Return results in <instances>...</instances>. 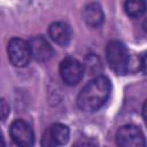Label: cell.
<instances>
[{"instance_id": "3", "label": "cell", "mask_w": 147, "mask_h": 147, "mask_svg": "<svg viewBox=\"0 0 147 147\" xmlns=\"http://www.w3.org/2000/svg\"><path fill=\"white\" fill-rule=\"evenodd\" d=\"M116 144L118 147H146L142 131L132 124L118 129L116 133Z\"/></svg>"}, {"instance_id": "8", "label": "cell", "mask_w": 147, "mask_h": 147, "mask_svg": "<svg viewBox=\"0 0 147 147\" xmlns=\"http://www.w3.org/2000/svg\"><path fill=\"white\" fill-rule=\"evenodd\" d=\"M28 44L30 47L31 57H34L37 61H40V62L48 61L54 54L52 46L42 36L32 37Z\"/></svg>"}, {"instance_id": "13", "label": "cell", "mask_w": 147, "mask_h": 147, "mask_svg": "<svg viewBox=\"0 0 147 147\" xmlns=\"http://www.w3.org/2000/svg\"><path fill=\"white\" fill-rule=\"evenodd\" d=\"M72 147H96V145L92 140L83 138V139H79L78 141H76Z\"/></svg>"}, {"instance_id": "6", "label": "cell", "mask_w": 147, "mask_h": 147, "mask_svg": "<svg viewBox=\"0 0 147 147\" xmlns=\"http://www.w3.org/2000/svg\"><path fill=\"white\" fill-rule=\"evenodd\" d=\"M84 74L83 64L75 57L68 56L60 63V76L67 85H76Z\"/></svg>"}, {"instance_id": "4", "label": "cell", "mask_w": 147, "mask_h": 147, "mask_svg": "<svg viewBox=\"0 0 147 147\" xmlns=\"http://www.w3.org/2000/svg\"><path fill=\"white\" fill-rule=\"evenodd\" d=\"M8 57L13 65L23 68L31 60V52L29 44L21 38H13L8 42L7 47Z\"/></svg>"}, {"instance_id": "7", "label": "cell", "mask_w": 147, "mask_h": 147, "mask_svg": "<svg viewBox=\"0 0 147 147\" xmlns=\"http://www.w3.org/2000/svg\"><path fill=\"white\" fill-rule=\"evenodd\" d=\"M10 136L14 142L20 147H32L34 136L31 126L23 119H16L10 125Z\"/></svg>"}, {"instance_id": "14", "label": "cell", "mask_w": 147, "mask_h": 147, "mask_svg": "<svg viewBox=\"0 0 147 147\" xmlns=\"http://www.w3.org/2000/svg\"><path fill=\"white\" fill-rule=\"evenodd\" d=\"M0 147H5V140H3V137H2L1 131H0Z\"/></svg>"}, {"instance_id": "2", "label": "cell", "mask_w": 147, "mask_h": 147, "mask_svg": "<svg viewBox=\"0 0 147 147\" xmlns=\"http://www.w3.org/2000/svg\"><path fill=\"white\" fill-rule=\"evenodd\" d=\"M106 57L110 69L117 75H125L130 67L129 51L119 41H110L106 47Z\"/></svg>"}, {"instance_id": "1", "label": "cell", "mask_w": 147, "mask_h": 147, "mask_svg": "<svg viewBox=\"0 0 147 147\" xmlns=\"http://www.w3.org/2000/svg\"><path fill=\"white\" fill-rule=\"evenodd\" d=\"M110 91V80L106 76H98L82 88L77 96V105L84 111H96L107 102Z\"/></svg>"}, {"instance_id": "12", "label": "cell", "mask_w": 147, "mask_h": 147, "mask_svg": "<svg viewBox=\"0 0 147 147\" xmlns=\"http://www.w3.org/2000/svg\"><path fill=\"white\" fill-rule=\"evenodd\" d=\"M9 105L3 98H0V121H3L9 114Z\"/></svg>"}, {"instance_id": "10", "label": "cell", "mask_w": 147, "mask_h": 147, "mask_svg": "<svg viewBox=\"0 0 147 147\" xmlns=\"http://www.w3.org/2000/svg\"><path fill=\"white\" fill-rule=\"evenodd\" d=\"M83 16L86 24L94 29L99 28L103 23V18H105L102 7L98 2H91L86 5L83 11Z\"/></svg>"}, {"instance_id": "15", "label": "cell", "mask_w": 147, "mask_h": 147, "mask_svg": "<svg viewBox=\"0 0 147 147\" xmlns=\"http://www.w3.org/2000/svg\"><path fill=\"white\" fill-rule=\"evenodd\" d=\"M141 67H142V71L145 72V55H142V59H141Z\"/></svg>"}, {"instance_id": "9", "label": "cell", "mask_w": 147, "mask_h": 147, "mask_svg": "<svg viewBox=\"0 0 147 147\" xmlns=\"http://www.w3.org/2000/svg\"><path fill=\"white\" fill-rule=\"evenodd\" d=\"M48 33H49L51 39L61 46L68 45L72 37V31H71L70 26L64 22L52 23L49 25Z\"/></svg>"}, {"instance_id": "5", "label": "cell", "mask_w": 147, "mask_h": 147, "mask_svg": "<svg viewBox=\"0 0 147 147\" xmlns=\"http://www.w3.org/2000/svg\"><path fill=\"white\" fill-rule=\"evenodd\" d=\"M69 127L61 123H55L47 127L41 137L42 147H60L65 145L69 140Z\"/></svg>"}, {"instance_id": "11", "label": "cell", "mask_w": 147, "mask_h": 147, "mask_svg": "<svg viewBox=\"0 0 147 147\" xmlns=\"http://www.w3.org/2000/svg\"><path fill=\"white\" fill-rule=\"evenodd\" d=\"M124 9L126 14L131 17H139L145 13L146 3L145 1L138 0V1H126L124 3Z\"/></svg>"}]
</instances>
